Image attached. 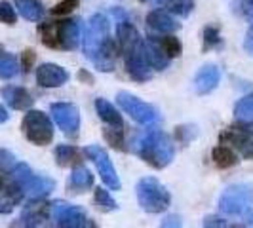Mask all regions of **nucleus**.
Segmentation results:
<instances>
[{
  "label": "nucleus",
  "instance_id": "1",
  "mask_svg": "<svg viewBox=\"0 0 253 228\" xmlns=\"http://www.w3.org/2000/svg\"><path fill=\"white\" fill-rule=\"evenodd\" d=\"M84 55L95 65L97 71L111 73L114 71L118 57V44L111 37V21L107 15L95 13L91 15L82 37Z\"/></svg>",
  "mask_w": 253,
  "mask_h": 228
},
{
  "label": "nucleus",
  "instance_id": "2",
  "mask_svg": "<svg viewBox=\"0 0 253 228\" xmlns=\"http://www.w3.org/2000/svg\"><path fill=\"white\" fill-rule=\"evenodd\" d=\"M133 152L154 169H164L175 158V145L162 129H151L133 141Z\"/></svg>",
  "mask_w": 253,
  "mask_h": 228
},
{
  "label": "nucleus",
  "instance_id": "3",
  "mask_svg": "<svg viewBox=\"0 0 253 228\" xmlns=\"http://www.w3.org/2000/svg\"><path fill=\"white\" fill-rule=\"evenodd\" d=\"M38 33L42 44L51 50H76L80 42V19L67 17L59 21H46L38 27Z\"/></svg>",
  "mask_w": 253,
  "mask_h": 228
},
{
  "label": "nucleus",
  "instance_id": "4",
  "mask_svg": "<svg viewBox=\"0 0 253 228\" xmlns=\"http://www.w3.org/2000/svg\"><path fill=\"white\" fill-rule=\"evenodd\" d=\"M135 194L141 209L147 213H162L171 203V194L154 177H143L135 185Z\"/></svg>",
  "mask_w": 253,
  "mask_h": 228
},
{
  "label": "nucleus",
  "instance_id": "5",
  "mask_svg": "<svg viewBox=\"0 0 253 228\" xmlns=\"http://www.w3.org/2000/svg\"><path fill=\"white\" fill-rule=\"evenodd\" d=\"M219 209L227 217H244L253 209V187L248 183L227 187L219 198Z\"/></svg>",
  "mask_w": 253,
  "mask_h": 228
},
{
  "label": "nucleus",
  "instance_id": "6",
  "mask_svg": "<svg viewBox=\"0 0 253 228\" xmlns=\"http://www.w3.org/2000/svg\"><path fill=\"white\" fill-rule=\"evenodd\" d=\"M21 129L27 141H31L37 147H46L53 141V124L50 116L42 111H27L21 122Z\"/></svg>",
  "mask_w": 253,
  "mask_h": 228
},
{
  "label": "nucleus",
  "instance_id": "7",
  "mask_svg": "<svg viewBox=\"0 0 253 228\" xmlns=\"http://www.w3.org/2000/svg\"><path fill=\"white\" fill-rule=\"evenodd\" d=\"M116 103L120 105V109L126 114H129L131 120H135L141 126H154L160 122V113L156 111V107H152L149 103L139 99L137 95L129 93V91H118L116 93Z\"/></svg>",
  "mask_w": 253,
  "mask_h": 228
},
{
  "label": "nucleus",
  "instance_id": "8",
  "mask_svg": "<svg viewBox=\"0 0 253 228\" xmlns=\"http://www.w3.org/2000/svg\"><path fill=\"white\" fill-rule=\"evenodd\" d=\"M219 141L223 145H228L230 149L238 151L242 158L253 160V122L238 120L236 124L228 126L219 135Z\"/></svg>",
  "mask_w": 253,
  "mask_h": 228
},
{
  "label": "nucleus",
  "instance_id": "9",
  "mask_svg": "<svg viewBox=\"0 0 253 228\" xmlns=\"http://www.w3.org/2000/svg\"><path fill=\"white\" fill-rule=\"evenodd\" d=\"M51 221L55 227L61 228H93L95 223L88 217V213L73 203H67L63 200H55L50 203Z\"/></svg>",
  "mask_w": 253,
  "mask_h": 228
},
{
  "label": "nucleus",
  "instance_id": "10",
  "mask_svg": "<svg viewBox=\"0 0 253 228\" xmlns=\"http://www.w3.org/2000/svg\"><path fill=\"white\" fill-rule=\"evenodd\" d=\"M84 156L93 162V165L97 167V171L101 175V181L109 189L111 190L122 189V183H120V177H118V173L114 169L113 160L109 158V154H107V151L103 147H99V145H89V147H86V151H84Z\"/></svg>",
  "mask_w": 253,
  "mask_h": 228
},
{
  "label": "nucleus",
  "instance_id": "11",
  "mask_svg": "<svg viewBox=\"0 0 253 228\" xmlns=\"http://www.w3.org/2000/svg\"><path fill=\"white\" fill-rule=\"evenodd\" d=\"M50 113L57 127L67 137L76 139L80 133V111L73 103H51Z\"/></svg>",
  "mask_w": 253,
  "mask_h": 228
},
{
  "label": "nucleus",
  "instance_id": "12",
  "mask_svg": "<svg viewBox=\"0 0 253 228\" xmlns=\"http://www.w3.org/2000/svg\"><path fill=\"white\" fill-rule=\"evenodd\" d=\"M51 219L50 203L42 200H29L25 205L21 217L17 219V223H13V227H44L46 221Z\"/></svg>",
  "mask_w": 253,
  "mask_h": 228
},
{
  "label": "nucleus",
  "instance_id": "13",
  "mask_svg": "<svg viewBox=\"0 0 253 228\" xmlns=\"http://www.w3.org/2000/svg\"><path fill=\"white\" fill-rule=\"evenodd\" d=\"M219 82H221V69L215 63H208L196 73L192 86L198 95H208L219 86Z\"/></svg>",
  "mask_w": 253,
  "mask_h": 228
},
{
  "label": "nucleus",
  "instance_id": "14",
  "mask_svg": "<svg viewBox=\"0 0 253 228\" xmlns=\"http://www.w3.org/2000/svg\"><path fill=\"white\" fill-rule=\"evenodd\" d=\"M69 80V73L55 63H42L37 69V82L42 88H61Z\"/></svg>",
  "mask_w": 253,
  "mask_h": 228
},
{
  "label": "nucleus",
  "instance_id": "15",
  "mask_svg": "<svg viewBox=\"0 0 253 228\" xmlns=\"http://www.w3.org/2000/svg\"><path fill=\"white\" fill-rule=\"evenodd\" d=\"M25 200V190L19 183L8 179L0 190V215H8Z\"/></svg>",
  "mask_w": 253,
  "mask_h": 228
},
{
  "label": "nucleus",
  "instance_id": "16",
  "mask_svg": "<svg viewBox=\"0 0 253 228\" xmlns=\"http://www.w3.org/2000/svg\"><path fill=\"white\" fill-rule=\"evenodd\" d=\"M145 21H147V27H151L152 31H156L160 35H166V33L169 35V33H175L181 29V23L166 8H156V10L149 12Z\"/></svg>",
  "mask_w": 253,
  "mask_h": 228
},
{
  "label": "nucleus",
  "instance_id": "17",
  "mask_svg": "<svg viewBox=\"0 0 253 228\" xmlns=\"http://www.w3.org/2000/svg\"><path fill=\"white\" fill-rule=\"evenodd\" d=\"M0 95L6 101V105L13 111H29L35 105L33 95L21 86H4L0 89Z\"/></svg>",
  "mask_w": 253,
  "mask_h": 228
},
{
  "label": "nucleus",
  "instance_id": "18",
  "mask_svg": "<svg viewBox=\"0 0 253 228\" xmlns=\"http://www.w3.org/2000/svg\"><path fill=\"white\" fill-rule=\"evenodd\" d=\"M53 189H55V181L53 179L46 177V175H37V173H33L23 185L27 200H42V198L50 196Z\"/></svg>",
  "mask_w": 253,
  "mask_h": 228
},
{
  "label": "nucleus",
  "instance_id": "19",
  "mask_svg": "<svg viewBox=\"0 0 253 228\" xmlns=\"http://www.w3.org/2000/svg\"><path fill=\"white\" fill-rule=\"evenodd\" d=\"M93 187V175L86 165H75L73 171H71V177L67 181V189L69 192H75V194H82L88 189Z\"/></svg>",
  "mask_w": 253,
  "mask_h": 228
},
{
  "label": "nucleus",
  "instance_id": "20",
  "mask_svg": "<svg viewBox=\"0 0 253 228\" xmlns=\"http://www.w3.org/2000/svg\"><path fill=\"white\" fill-rule=\"evenodd\" d=\"M143 50H145L147 61H149V65H151L154 71H164V69L169 67V61H171V59L162 51L158 40H152V38L143 40Z\"/></svg>",
  "mask_w": 253,
  "mask_h": 228
},
{
  "label": "nucleus",
  "instance_id": "21",
  "mask_svg": "<svg viewBox=\"0 0 253 228\" xmlns=\"http://www.w3.org/2000/svg\"><path fill=\"white\" fill-rule=\"evenodd\" d=\"M95 113L99 116V120L105 122L107 126L124 129L122 114L116 111V107H114L113 103H109L107 99H103V97H97V99H95Z\"/></svg>",
  "mask_w": 253,
  "mask_h": 228
},
{
  "label": "nucleus",
  "instance_id": "22",
  "mask_svg": "<svg viewBox=\"0 0 253 228\" xmlns=\"http://www.w3.org/2000/svg\"><path fill=\"white\" fill-rule=\"evenodd\" d=\"M211 160L219 169H228V167H234V165L240 162V154H236L234 149H230L228 145H219L211 151Z\"/></svg>",
  "mask_w": 253,
  "mask_h": 228
},
{
  "label": "nucleus",
  "instance_id": "23",
  "mask_svg": "<svg viewBox=\"0 0 253 228\" xmlns=\"http://www.w3.org/2000/svg\"><path fill=\"white\" fill-rule=\"evenodd\" d=\"M53 156H55V162L61 167H71V165H78L82 162V152L78 151L75 145H57Z\"/></svg>",
  "mask_w": 253,
  "mask_h": 228
},
{
  "label": "nucleus",
  "instance_id": "24",
  "mask_svg": "<svg viewBox=\"0 0 253 228\" xmlns=\"http://www.w3.org/2000/svg\"><path fill=\"white\" fill-rule=\"evenodd\" d=\"M15 8L29 21H40L44 17V6L40 0H15Z\"/></svg>",
  "mask_w": 253,
  "mask_h": 228
},
{
  "label": "nucleus",
  "instance_id": "25",
  "mask_svg": "<svg viewBox=\"0 0 253 228\" xmlns=\"http://www.w3.org/2000/svg\"><path fill=\"white\" fill-rule=\"evenodd\" d=\"M158 4H162V8H166L168 12L177 13L181 17H187L192 8H194V2L192 0H156Z\"/></svg>",
  "mask_w": 253,
  "mask_h": 228
},
{
  "label": "nucleus",
  "instance_id": "26",
  "mask_svg": "<svg viewBox=\"0 0 253 228\" xmlns=\"http://www.w3.org/2000/svg\"><path fill=\"white\" fill-rule=\"evenodd\" d=\"M19 61L15 55H10L6 53L4 57H0V78L2 80H12L13 76H17L19 73Z\"/></svg>",
  "mask_w": 253,
  "mask_h": 228
},
{
  "label": "nucleus",
  "instance_id": "27",
  "mask_svg": "<svg viewBox=\"0 0 253 228\" xmlns=\"http://www.w3.org/2000/svg\"><path fill=\"white\" fill-rule=\"evenodd\" d=\"M234 116L236 120H246V122H253V91L248 93L246 97H242L240 101L234 107Z\"/></svg>",
  "mask_w": 253,
  "mask_h": 228
},
{
  "label": "nucleus",
  "instance_id": "28",
  "mask_svg": "<svg viewBox=\"0 0 253 228\" xmlns=\"http://www.w3.org/2000/svg\"><path fill=\"white\" fill-rule=\"evenodd\" d=\"M158 44H160L162 51H164L169 59H175V57H179V55L183 53V44H181V40H179L177 37H173V35H168V37L160 38Z\"/></svg>",
  "mask_w": 253,
  "mask_h": 228
},
{
  "label": "nucleus",
  "instance_id": "29",
  "mask_svg": "<svg viewBox=\"0 0 253 228\" xmlns=\"http://www.w3.org/2000/svg\"><path fill=\"white\" fill-rule=\"evenodd\" d=\"M93 200H95V205H97L101 211H105V213H111V211H116V209H118V203L113 200V196L109 194V190L101 189V187L95 189Z\"/></svg>",
  "mask_w": 253,
  "mask_h": 228
},
{
  "label": "nucleus",
  "instance_id": "30",
  "mask_svg": "<svg viewBox=\"0 0 253 228\" xmlns=\"http://www.w3.org/2000/svg\"><path fill=\"white\" fill-rule=\"evenodd\" d=\"M223 44V38H221V33H219V27L215 25H208L204 27V44H202V50L204 51H210V50H215Z\"/></svg>",
  "mask_w": 253,
  "mask_h": 228
},
{
  "label": "nucleus",
  "instance_id": "31",
  "mask_svg": "<svg viewBox=\"0 0 253 228\" xmlns=\"http://www.w3.org/2000/svg\"><path fill=\"white\" fill-rule=\"evenodd\" d=\"M105 139L116 151H127L126 141H124V131L120 127H107L105 129Z\"/></svg>",
  "mask_w": 253,
  "mask_h": 228
},
{
  "label": "nucleus",
  "instance_id": "32",
  "mask_svg": "<svg viewBox=\"0 0 253 228\" xmlns=\"http://www.w3.org/2000/svg\"><path fill=\"white\" fill-rule=\"evenodd\" d=\"M0 21L4 25H15V21H17V10L13 8L8 0L0 2Z\"/></svg>",
  "mask_w": 253,
  "mask_h": 228
},
{
  "label": "nucleus",
  "instance_id": "33",
  "mask_svg": "<svg viewBox=\"0 0 253 228\" xmlns=\"http://www.w3.org/2000/svg\"><path fill=\"white\" fill-rule=\"evenodd\" d=\"M78 4H80V0H61L59 4H55L51 8V13L53 15H69L78 8Z\"/></svg>",
  "mask_w": 253,
  "mask_h": 228
},
{
  "label": "nucleus",
  "instance_id": "34",
  "mask_svg": "<svg viewBox=\"0 0 253 228\" xmlns=\"http://www.w3.org/2000/svg\"><path fill=\"white\" fill-rule=\"evenodd\" d=\"M204 227H211V228H223V227H230V223H228L227 219H223V217H217V215H210L204 219L202 223Z\"/></svg>",
  "mask_w": 253,
  "mask_h": 228
},
{
  "label": "nucleus",
  "instance_id": "35",
  "mask_svg": "<svg viewBox=\"0 0 253 228\" xmlns=\"http://www.w3.org/2000/svg\"><path fill=\"white\" fill-rule=\"evenodd\" d=\"M35 59H37L35 51L25 50V51H23V55H21V65H19V67H21L25 73H29V71H31V67H33V63H35Z\"/></svg>",
  "mask_w": 253,
  "mask_h": 228
},
{
  "label": "nucleus",
  "instance_id": "36",
  "mask_svg": "<svg viewBox=\"0 0 253 228\" xmlns=\"http://www.w3.org/2000/svg\"><path fill=\"white\" fill-rule=\"evenodd\" d=\"M13 156L8 151H0V171H10L13 167Z\"/></svg>",
  "mask_w": 253,
  "mask_h": 228
},
{
  "label": "nucleus",
  "instance_id": "37",
  "mask_svg": "<svg viewBox=\"0 0 253 228\" xmlns=\"http://www.w3.org/2000/svg\"><path fill=\"white\" fill-rule=\"evenodd\" d=\"M160 227H181V219L177 215H169L166 217L164 221L160 223Z\"/></svg>",
  "mask_w": 253,
  "mask_h": 228
},
{
  "label": "nucleus",
  "instance_id": "38",
  "mask_svg": "<svg viewBox=\"0 0 253 228\" xmlns=\"http://www.w3.org/2000/svg\"><path fill=\"white\" fill-rule=\"evenodd\" d=\"M244 48L250 51L253 55V23H252V29L248 31V35H246V42H244Z\"/></svg>",
  "mask_w": 253,
  "mask_h": 228
},
{
  "label": "nucleus",
  "instance_id": "39",
  "mask_svg": "<svg viewBox=\"0 0 253 228\" xmlns=\"http://www.w3.org/2000/svg\"><path fill=\"white\" fill-rule=\"evenodd\" d=\"M10 120V114H8V111L0 105V124H4V122H8Z\"/></svg>",
  "mask_w": 253,
  "mask_h": 228
},
{
  "label": "nucleus",
  "instance_id": "40",
  "mask_svg": "<svg viewBox=\"0 0 253 228\" xmlns=\"http://www.w3.org/2000/svg\"><path fill=\"white\" fill-rule=\"evenodd\" d=\"M4 183H6V179H4L2 171H0V190H2V187H4Z\"/></svg>",
  "mask_w": 253,
  "mask_h": 228
},
{
  "label": "nucleus",
  "instance_id": "41",
  "mask_svg": "<svg viewBox=\"0 0 253 228\" xmlns=\"http://www.w3.org/2000/svg\"><path fill=\"white\" fill-rule=\"evenodd\" d=\"M4 55H6V50H4V46L0 44V57H4Z\"/></svg>",
  "mask_w": 253,
  "mask_h": 228
},
{
  "label": "nucleus",
  "instance_id": "42",
  "mask_svg": "<svg viewBox=\"0 0 253 228\" xmlns=\"http://www.w3.org/2000/svg\"><path fill=\"white\" fill-rule=\"evenodd\" d=\"M250 2H253V0H250Z\"/></svg>",
  "mask_w": 253,
  "mask_h": 228
}]
</instances>
